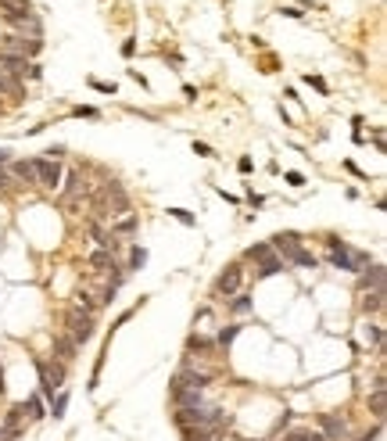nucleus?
<instances>
[{
	"label": "nucleus",
	"instance_id": "ddd939ff",
	"mask_svg": "<svg viewBox=\"0 0 387 441\" xmlns=\"http://www.w3.org/2000/svg\"><path fill=\"white\" fill-rule=\"evenodd\" d=\"M90 266H97V269H115V255L111 251H94V255H90Z\"/></svg>",
	"mask_w": 387,
	"mask_h": 441
},
{
	"label": "nucleus",
	"instance_id": "7c9ffc66",
	"mask_svg": "<svg viewBox=\"0 0 387 441\" xmlns=\"http://www.w3.org/2000/svg\"><path fill=\"white\" fill-rule=\"evenodd\" d=\"M75 115H83V118H97V111H94V108H75Z\"/></svg>",
	"mask_w": 387,
	"mask_h": 441
},
{
	"label": "nucleus",
	"instance_id": "4468645a",
	"mask_svg": "<svg viewBox=\"0 0 387 441\" xmlns=\"http://www.w3.org/2000/svg\"><path fill=\"white\" fill-rule=\"evenodd\" d=\"M215 427H183V441H212Z\"/></svg>",
	"mask_w": 387,
	"mask_h": 441
},
{
	"label": "nucleus",
	"instance_id": "f03ea898",
	"mask_svg": "<svg viewBox=\"0 0 387 441\" xmlns=\"http://www.w3.org/2000/svg\"><path fill=\"white\" fill-rule=\"evenodd\" d=\"M65 323H68V341L72 344H83V341H90V333H94V316L83 312V309H72L65 316Z\"/></svg>",
	"mask_w": 387,
	"mask_h": 441
},
{
	"label": "nucleus",
	"instance_id": "9b49d317",
	"mask_svg": "<svg viewBox=\"0 0 387 441\" xmlns=\"http://www.w3.org/2000/svg\"><path fill=\"white\" fill-rule=\"evenodd\" d=\"M258 276H273V273H280L287 262H283V258H276V255H266V258H258Z\"/></svg>",
	"mask_w": 387,
	"mask_h": 441
},
{
	"label": "nucleus",
	"instance_id": "c756f323",
	"mask_svg": "<svg viewBox=\"0 0 387 441\" xmlns=\"http://www.w3.org/2000/svg\"><path fill=\"white\" fill-rule=\"evenodd\" d=\"M247 309H251V301H247V298H237L233 301V312H247Z\"/></svg>",
	"mask_w": 387,
	"mask_h": 441
},
{
	"label": "nucleus",
	"instance_id": "2eb2a0df",
	"mask_svg": "<svg viewBox=\"0 0 387 441\" xmlns=\"http://www.w3.org/2000/svg\"><path fill=\"white\" fill-rule=\"evenodd\" d=\"M133 230H136V216H122L118 222H111V230H108V233L122 237V233H133Z\"/></svg>",
	"mask_w": 387,
	"mask_h": 441
},
{
	"label": "nucleus",
	"instance_id": "2f4dec72",
	"mask_svg": "<svg viewBox=\"0 0 387 441\" xmlns=\"http://www.w3.org/2000/svg\"><path fill=\"white\" fill-rule=\"evenodd\" d=\"M14 434H18V431H11V427H0V441H11Z\"/></svg>",
	"mask_w": 387,
	"mask_h": 441
},
{
	"label": "nucleus",
	"instance_id": "39448f33",
	"mask_svg": "<svg viewBox=\"0 0 387 441\" xmlns=\"http://www.w3.org/2000/svg\"><path fill=\"white\" fill-rule=\"evenodd\" d=\"M208 380H212V373H197V370H183V373H176V380H172V387H194V391H205L208 387Z\"/></svg>",
	"mask_w": 387,
	"mask_h": 441
},
{
	"label": "nucleus",
	"instance_id": "a878e982",
	"mask_svg": "<svg viewBox=\"0 0 387 441\" xmlns=\"http://www.w3.org/2000/svg\"><path fill=\"white\" fill-rule=\"evenodd\" d=\"M90 86L101 90V94H115V86H111V83H101V79H90Z\"/></svg>",
	"mask_w": 387,
	"mask_h": 441
},
{
	"label": "nucleus",
	"instance_id": "423d86ee",
	"mask_svg": "<svg viewBox=\"0 0 387 441\" xmlns=\"http://www.w3.org/2000/svg\"><path fill=\"white\" fill-rule=\"evenodd\" d=\"M172 402L176 409H197V405H205V394L194 387H172Z\"/></svg>",
	"mask_w": 387,
	"mask_h": 441
},
{
	"label": "nucleus",
	"instance_id": "c85d7f7f",
	"mask_svg": "<svg viewBox=\"0 0 387 441\" xmlns=\"http://www.w3.org/2000/svg\"><path fill=\"white\" fill-rule=\"evenodd\" d=\"M194 155H201V158H212V147H208V144H194Z\"/></svg>",
	"mask_w": 387,
	"mask_h": 441
},
{
	"label": "nucleus",
	"instance_id": "dca6fc26",
	"mask_svg": "<svg viewBox=\"0 0 387 441\" xmlns=\"http://www.w3.org/2000/svg\"><path fill=\"white\" fill-rule=\"evenodd\" d=\"M54 352H57V362H72V352H75V344L68 337H57L54 341Z\"/></svg>",
	"mask_w": 387,
	"mask_h": 441
},
{
	"label": "nucleus",
	"instance_id": "f257e3e1",
	"mask_svg": "<svg viewBox=\"0 0 387 441\" xmlns=\"http://www.w3.org/2000/svg\"><path fill=\"white\" fill-rule=\"evenodd\" d=\"M327 248H330L327 258H330L333 269H351V273H355V269H362V266L369 262L366 251H351L348 244H340V240H327Z\"/></svg>",
	"mask_w": 387,
	"mask_h": 441
},
{
	"label": "nucleus",
	"instance_id": "bb28decb",
	"mask_svg": "<svg viewBox=\"0 0 387 441\" xmlns=\"http://www.w3.org/2000/svg\"><path fill=\"white\" fill-rule=\"evenodd\" d=\"M287 183L290 187H305V176L301 172H287Z\"/></svg>",
	"mask_w": 387,
	"mask_h": 441
},
{
	"label": "nucleus",
	"instance_id": "aec40b11",
	"mask_svg": "<svg viewBox=\"0 0 387 441\" xmlns=\"http://www.w3.org/2000/svg\"><path fill=\"white\" fill-rule=\"evenodd\" d=\"M369 409L377 416H384V387H373V398H369Z\"/></svg>",
	"mask_w": 387,
	"mask_h": 441
},
{
	"label": "nucleus",
	"instance_id": "1a4fd4ad",
	"mask_svg": "<svg viewBox=\"0 0 387 441\" xmlns=\"http://www.w3.org/2000/svg\"><path fill=\"white\" fill-rule=\"evenodd\" d=\"M0 65H4L7 72H14V75H25V68H29V61L22 54H11V51H0Z\"/></svg>",
	"mask_w": 387,
	"mask_h": 441
},
{
	"label": "nucleus",
	"instance_id": "473e14b6",
	"mask_svg": "<svg viewBox=\"0 0 387 441\" xmlns=\"http://www.w3.org/2000/svg\"><path fill=\"white\" fill-rule=\"evenodd\" d=\"M377 438H380V427H377V431H369V434H362L359 441H377Z\"/></svg>",
	"mask_w": 387,
	"mask_h": 441
},
{
	"label": "nucleus",
	"instance_id": "cd10ccee",
	"mask_svg": "<svg viewBox=\"0 0 387 441\" xmlns=\"http://www.w3.org/2000/svg\"><path fill=\"white\" fill-rule=\"evenodd\" d=\"M305 79H308V83H312V86L319 90V94H327V83H323V79H319V75H305Z\"/></svg>",
	"mask_w": 387,
	"mask_h": 441
},
{
	"label": "nucleus",
	"instance_id": "6ab92c4d",
	"mask_svg": "<svg viewBox=\"0 0 387 441\" xmlns=\"http://www.w3.org/2000/svg\"><path fill=\"white\" fill-rule=\"evenodd\" d=\"M283 441H327V438L316 434V431H294V434H287Z\"/></svg>",
	"mask_w": 387,
	"mask_h": 441
},
{
	"label": "nucleus",
	"instance_id": "72a5a7b5",
	"mask_svg": "<svg viewBox=\"0 0 387 441\" xmlns=\"http://www.w3.org/2000/svg\"><path fill=\"white\" fill-rule=\"evenodd\" d=\"M4 162H7V151H0V165H4Z\"/></svg>",
	"mask_w": 387,
	"mask_h": 441
},
{
	"label": "nucleus",
	"instance_id": "f3484780",
	"mask_svg": "<svg viewBox=\"0 0 387 441\" xmlns=\"http://www.w3.org/2000/svg\"><path fill=\"white\" fill-rule=\"evenodd\" d=\"M362 309H366V312H380V309H384V291H366Z\"/></svg>",
	"mask_w": 387,
	"mask_h": 441
},
{
	"label": "nucleus",
	"instance_id": "a211bd4d",
	"mask_svg": "<svg viewBox=\"0 0 387 441\" xmlns=\"http://www.w3.org/2000/svg\"><path fill=\"white\" fill-rule=\"evenodd\" d=\"M65 409H68V394L61 391L57 398H51V413H54V420H61V416H65Z\"/></svg>",
	"mask_w": 387,
	"mask_h": 441
},
{
	"label": "nucleus",
	"instance_id": "f704fd0d",
	"mask_svg": "<svg viewBox=\"0 0 387 441\" xmlns=\"http://www.w3.org/2000/svg\"><path fill=\"white\" fill-rule=\"evenodd\" d=\"M4 183H7V176H4V172H0V187H4Z\"/></svg>",
	"mask_w": 387,
	"mask_h": 441
},
{
	"label": "nucleus",
	"instance_id": "412c9836",
	"mask_svg": "<svg viewBox=\"0 0 387 441\" xmlns=\"http://www.w3.org/2000/svg\"><path fill=\"white\" fill-rule=\"evenodd\" d=\"M168 216H172V219H179L183 226H194V216H190L187 208H168Z\"/></svg>",
	"mask_w": 387,
	"mask_h": 441
},
{
	"label": "nucleus",
	"instance_id": "7ed1b4c3",
	"mask_svg": "<svg viewBox=\"0 0 387 441\" xmlns=\"http://www.w3.org/2000/svg\"><path fill=\"white\" fill-rule=\"evenodd\" d=\"M33 169H36V183L40 187H51L54 190L61 183V165H57V158H36Z\"/></svg>",
	"mask_w": 387,
	"mask_h": 441
},
{
	"label": "nucleus",
	"instance_id": "f8f14e48",
	"mask_svg": "<svg viewBox=\"0 0 387 441\" xmlns=\"http://www.w3.org/2000/svg\"><path fill=\"white\" fill-rule=\"evenodd\" d=\"M287 262L305 266V269H316V255H312V251H305V248H294V251L287 255Z\"/></svg>",
	"mask_w": 387,
	"mask_h": 441
},
{
	"label": "nucleus",
	"instance_id": "5701e85b",
	"mask_svg": "<svg viewBox=\"0 0 387 441\" xmlns=\"http://www.w3.org/2000/svg\"><path fill=\"white\" fill-rule=\"evenodd\" d=\"M366 341H373L377 348L384 344V333H380V327H366Z\"/></svg>",
	"mask_w": 387,
	"mask_h": 441
},
{
	"label": "nucleus",
	"instance_id": "393cba45",
	"mask_svg": "<svg viewBox=\"0 0 387 441\" xmlns=\"http://www.w3.org/2000/svg\"><path fill=\"white\" fill-rule=\"evenodd\" d=\"M247 255H251V258H266V255H273V248H269V244H255Z\"/></svg>",
	"mask_w": 387,
	"mask_h": 441
},
{
	"label": "nucleus",
	"instance_id": "20e7f679",
	"mask_svg": "<svg viewBox=\"0 0 387 441\" xmlns=\"http://www.w3.org/2000/svg\"><path fill=\"white\" fill-rule=\"evenodd\" d=\"M240 283H244V269L233 262V266H226V273L219 276V283H215V291L226 294V298H233V294L240 291Z\"/></svg>",
	"mask_w": 387,
	"mask_h": 441
},
{
	"label": "nucleus",
	"instance_id": "9d476101",
	"mask_svg": "<svg viewBox=\"0 0 387 441\" xmlns=\"http://www.w3.org/2000/svg\"><path fill=\"white\" fill-rule=\"evenodd\" d=\"M11 176H18V179H25L29 187L36 183V169H33V162H14V165H11Z\"/></svg>",
	"mask_w": 387,
	"mask_h": 441
},
{
	"label": "nucleus",
	"instance_id": "b1692460",
	"mask_svg": "<svg viewBox=\"0 0 387 441\" xmlns=\"http://www.w3.org/2000/svg\"><path fill=\"white\" fill-rule=\"evenodd\" d=\"M233 337H237V327H226V330H219V337H215V341H219V344H229Z\"/></svg>",
	"mask_w": 387,
	"mask_h": 441
},
{
	"label": "nucleus",
	"instance_id": "6e6552de",
	"mask_svg": "<svg viewBox=\"0 0 387 441\" xmlns=\"http://www.w3.org/2000/svg\"><path fill=\"white\" fill-rule=\"evenodd\" d=\"M362 291H384V266H369L362 273Z\"/></svg>",
	"mask_w": 387,
	"mask_h": 441
},
{
	"label": "nucleus",
	"instance_id": "4be33fe9",
	"mask_svg": "<svg viewBox=\"0 0 387 441\" xmlns=\"http://www.w3.org/2000/svg\"><path fill=\"white\" fill-rule=\"evenodd\" d=\"M147 262V251L144 248H133V258H129V269H140Z\"/></svg>",
	"mask_w": 387,
	"mask_h": 441
},
{
	"label": "nucleus",
	"instance_id": "0eeeda50",
	"mask_svg": "<svg viewBox=\"0 0 387 441\" xmlns=\"http://www.w3.org/2000/svg\"><path fill=\"white\" fill-rule=\"evenodd\" d=\"M319 427H323V438H327V441H340V438L348 434L344 420H337V416H323V420H319Z\"/></svg>",
	"mask_w": 387,
	"mask_h": 441
}]
</instances>
